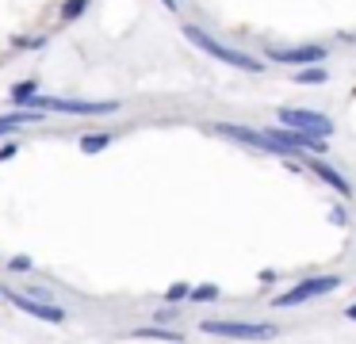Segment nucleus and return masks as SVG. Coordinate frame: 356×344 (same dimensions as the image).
Returning <instances> with one entry per match:
<instances>
[{
  "label": "nucleus",
  "instance_id": "b1692460",
  "mask_svg": "<svg viewBox=\"0 0 356 344\" xmlns=\"http://www.w3.org/2000/svg\"><path fill=\"white\" fill-rule=\"evenodd\" d=\"M165 8H169V12H177V0H161Z\"/></svg>",
  "mask_w": 356,
  "mask_h": 344
},
{
  "label": "nucleus",
  "instance_id": "5701e85b",
  "mask_svg": "<svg viewBox=\"0 0 356 344\" xmlns=\"http://www.w3.org/2000/svg\"><path fill=\"white\" fill-rule=\"evenodd\" d=\"M345 318H348V321H356V302H353V306H348V310H345Z\"/></svg>",
  "mask_w": 356,
  "mask_h": 344
},
{
  "label": "nucleus",
  "instance_id": "9b49d317",
  "mask_svg": "<svg viewBox=\"0 0 356 344\" xmlns=\"http://www.w3.org/2000/svg\"><path fill=\"white\" fill-rule=\"evenodd\" d=\"M39 119H42L39 111H8V115H0V134L19 130V126H31V122H39Z\"/></svg>",
  "mask_w": 356,
  "mask_h": 344
},
{
  "label": "nucleus",
  "instance_id": "6ab92c4d",
  "mask_svg": "<svg viewBox=\"0 0 356 344\" xmlns=\"http://www.w3.org/2000/svg\"><path fill=\"white\" fill-rule=\"evenodd\" d=\"M8 272H16V275L31 272V256H12V260H8Z\"/></svg>",
  "mask_w": 356,
  "mask_h": 344
},
{
  "label": "nucleus",
  "instance_id": "f8f14e48",
  "mask_svg": "<svg viewBox=\"0 0 356 344\" xmlns=\"http://www.w3.org/2000/svg\"><path fill=\"white\" fill-rule=\"evenodd\" d=\"M325 81H330V73H325L322 65H307V69L295 73V84H325Z\"/></svg>",
  "mask_w": 356,
  "mask_h": 344
},
{
  "label": "nucleus",
  "instance_id": "4468645a",
  "mask_svg": "<svg viewBox=\"0 0 356 344\" xmlns=\"http://www.w3.org/2000/svg\"><path fill=\"white\" fill-rule=\"evenodd\" d=\"M39 84H42V81H24V84H16V88H12V104H19V107H24L27 99H31L35 92H39Z\"/></svg>",
  "mask_w": 356,
  "mask_h": 344
},
{
  "label": "nucleus",
  "instance_id": "20e7f679",
  "mask_svg": "<svg viewBox=\"0 0 356 344\" xmlns=\"http://www.w3.org/2000/svg\"><path fill=\"white\" fill-rule=\"evenodd\" d=\"M337 287H341V275H310V279L295 283L287 295H276L272 306H276V310H291V306H302V302H314V298H322V295H333Z\"/></svg>",
  "mask_w": 356,
  "mask_h": 344
},
{
  "label": "nucleus",
  "instance_id": "7ed1b4c3",
  "mask_svg": "<svg viewBox=\"0 0 356 344\" xmlns=\"http://www.w3.org/2000/svg\"><path fill=\"white\" fill-rule=\"evenodd\" d=\"M200 329L207 336H226V341H272L280 333V325L272 321H200Z\"/></svg>",
  "mask_w": 356,
  "mask_h": 344
},
{
  "label": "nucleus",
  "instance_id": "aec40b11",
  "mask_svg": "<svg viewBox=\"0 0 356 344\" xmlns=\"http://www.w3.org/2000/svg\"><path fill=\"white\" fill-rule=\"evenodd\" d=\"M16 153H19V142H8V145H0V161L16 157Z\"/></svg>",
  "mask_w": 356,
  "mask_h": 344
},
{
  "label": "nucleus",
  "instance_id": "f3484780",
  "mask_svg": "<svg viewBox=\"0 0 356 344\" xmlns=\"http://www.w3.org/2000/svg\"><path fill=\"white\" fill-rule=\"evenodd\" d=\"M188 290H192L188 283H172V287L165 290V306H180V302L188 298Z\"/></svg>",
  "mask_w": 356,
  "mask_h": 344
},
{
  "label": "nucleus",
  "instance_id": "dca6fc26",
  "mask_svg": "<svg viewBox=\"0 0 356 344\" xmlns=\"http://www.w3.org/2000/svg\"><path fill=\"white\" fill-rule=\"evenodd\" d=\"M88 8V0H65L62 4V23H73V19H81V12Z\"/></svg>",
  "mask_w": 356,
  "mask_h": 344
},
{
  "label": "nucleus",
  "instance_id": "f257e3e1",
  "mask_svg": "<svg viewBox=\"0 0 356 344\" xmlns=\"http://www.w3.org/2000/svg\"><path fill=\"white\" fill-rule=\"evenodd\" d=\"M184 38H188L192 46H200L207 58L222 61V65H234V69H241V73H261V69H264L261 58H253V54H245V50H234V46L218 42V38H211L207 31L195 27V23H184Z\"/></svg>",
  "mask_w": 356,
  "mask_h": 344
},
{
  "label": "nucleus",
  "instance_id": "2eb2a0df",
  "mask_svg": "<svg viewBox=\"0 0 356 344\" xmlns=\"http://www.w3.org/2000/svg\"><path fill=\"white\" fill-rule=\"evenodd\" d=\"M188 298H192V302H215V298H218V287H215V283H200V287L188 290Z\"/></svg>",
  "mask_w": 356,
  "mask_h": 344
},
{
  "label": "nucleus",
  "instance_id": "0eeeda50",
  "mask_svg": "<svg viewBox=\"0 0 356 344\" xmlns=\"http://www.w3.org/2000/svg\"><path fill=\"white\" fill-rule=\"evenodd\" d=\"M0 295L8 298L12 306H19L24 313H31V318L47 321V325H62V321H65V310H62V306H54V302H35V298L19 295V290H8V287H0Z\"/></svg>",
  "mask_w": 356,
  "mask_h": 344
},
{
  "label": "nucleus",
  "instance_id": "a211bd4d",
  "mask_svg": "<svg viewBox=\"0 0 356 344\" xmlns=\"http://www.w3.org/2000/svg\"><path fill=\"white\" fill-rule=\"evenodd\" d=\"M19 295H27V298H35V302H54V295H50L47 287H27V290H19Z\"/></svg>",
  "mask_w": 356,
  "mask_h": 344
},
{
  "label": "nucleus",
  "instance_id": "412c9836",
  "mask_svg": "<svg viewBox=\"0 0 356 344\" xmlns=\"http://www.w3.org/2000/svg\"><path fill=\"white\" fill-rule=\"evenodd\" d=\"M330 218H333V222H337V226H345V222H348V214H345V211H341V206H333V214H330Z\"/></svg>",
  "mask_w": 356,
  "mask_h": 344
},
{
  "label": "nucleus",
  "instance_id": "1a4fd4ad",
  "mask_svg": "<svg viewBox=\"0 0 356 344\" xmlns=\"http://www.w3.org/2000/svg\"><path fill=\"white\" fill-rule=\"evenodd\" d=\"M302 168H310V172H314L322 183H330V188L337 191V195H353V183H348L345 176L337 172V168L325 165V161H318V157H302Z\"/></svg>",
  "mask_w": 356,
  "mask_h": 344
},
{
  "label": "nucleus",
  "instance_id": "ddd939ff",
  "mask_svg": "<svg viewBox=\"0 0 356 344\" xmlns=\"http://www.w3.org/2000/svg\"><path fill=\"white\" fill-rule=\"evenodd\" d=\"M111 145V134H85L81 138V153H100Z\"/></svg>",
  "mask_w": 356,
  "mask_h": 344
},
{
  "label": "nucleus",
  "instance_id": "6e6552de",
  "mask_svg": "<svg viewBox=\"0 0 356 344\" xmlns=\"http://www.w3.org/2000/svg\"><path fill=\"white\" fill-rule=\"evenodd\" d=\"M325 46H299V50H268V61H280V65H322L325 61Z\"/></svg>",
  "mask_w": 356,
  "mask_h": 344
},
{
  "label": "nucleus",
  "instance_id": "39448f33",
  "mask_svg": "<svg viewBox=\"0 0 356 344\" xmlns=\"http://www.w3.org/2000/svg\"><path fill=\"white\" fill-rule=\"evenodd\" d=\"M280 126L295 130V134L322 138V142L333 134V119H325L322 111H310V107H280Z\"/></svg>",
  "mask_w": 356,
  "mask_h": 344
},
{
  "label": "nucleus",
  "instance_id": "4be33fe9",
  "mask_svg": "<svg viewBox=\"0 0 356 344\" xmlns=\"http://www.w3.org/2000/svg\"><path fill=\"white\" fill-rule=\"evenodd\" d=\"M172 318H177V310H172V306H165V310L157 313V321H161V325H165V321H172Z\"/></svg>",
  "mask_w": 356,
  "mask_h": 344
},
{
  "label": "nucleus",
  "instance_id": "9d476101",
  "mask_svg": "<svg viewBox=\"0 0 356 344\" xmlns=\"http://www.w3.org/2000/svg\"><path fill=\"white\" fill-rule=\"evenodd\" d=\"M134 341H169V344H180L184 341V333H177V329H161V325H149V329H134Z\"/></svg>",
  "mask_w": 356,
  "mask_h": 344
},
{
  "label": "nucleus",
  "instance_id": "f03ea898",
  "mask_svg": "<svg viewBox=\"0 0 356 344\" xmlns=\"http://www.w3.org/2000/svg\"><path fill=\"white\" fill-rule=\"evenodd\" d=\"M24 111H58V115H115L119 111V99H58V96H31L24 104Z\"/></svg>",
  "mask_w": 356,
  "mask_h": 344
},
{
  "label": "nucleus",
  "instance_id": "423d86ee",
  "mask_svg": "<svg viewBox=\"0 0 356 344\" xmlns=\"http://www.w3.org/2000/svg\"><path fill=\"white\" fill-rule=\"evenodd\" d=\"M215 134L234 138V142L249 145V149H261V153H276V157H287V153L280 149L276 142H268V138H264V130H253V126H234V122H215Z\"/></svg>",
  "mask_w": 356,
  "mask_h": 344
}]
</instances>
